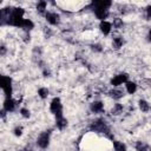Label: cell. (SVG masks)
<instances>
[{
  "label": "cell",
  "instance_id": "18",
  "mask_svg": "<svg viewBox=\"0 0 151 151\" xmlns=\"http://www.w3.org/2000/svg\"><path fill=\"white\" fill-rule=\"evenodd\" d=\"M138 106H139V109H140L143 112H147V111L150 110V104H149L146 100H144V99H140V100L138 101Z\"/></svg>",
  "mask_w": 151,
  "mask_h": 151
},
{
  "label": "cell",
  "instance_id": "14",
  "mask_svg": "<svg viewBox=\"0 0 151 151\" xmlns=\"http://www.w3.org/2000/svg\"><path fill=\"white\" fill-rule=\"evenodd\" d=\"M55 126H57L59 130H64V129L67 126V119H66L65 117L57 118V119H55Z\"/></svg>",
  "mask_w": 151,
  "mask_h": 151
},
{
  "label": "cell",
  "instance_id": "20",
  "mask_svg": "<svg viewBox=\"0 0 151 151\" xmlns=\"http://www.w3.org/2000/svg\"><path fill=\"white\" fill-rule=\"evenodd\" d=\"M123 105L120 104V103H116L114 105H113V107H112V113L113 114H119V113H122L123 112Z\"/></svg>",
  "mask_w": 151,
  "mask_h": 151
},
{
  "label": "cell",
  "instance_id": "17",
  "mask_svg": "<svg viewBox=\"0 0 151 151\" xmlns=\"http://www.w3.org/2000/svg\"><path fill=\"white\" fill-rule=\"evenodd\" d=\"M123 45H124V39H123L122 37H116V38H113L112 46H113L114 48H120Z\"/></svg>",
  "mask_w": 151,
  "mask_h": 151
},
{
  "label": "cell",
  "instance_id": "13",
  "mask_svg": "<svg viewBox=\"0 0 151 151\" xmlns=\"http://www.w3.org/2000/svg\"><path fill=\"white\" fill-rule=\"evenodd\" d=\"M125 90H126L127 93L133 94V93L137 91V84L133 83V81H129V80H127V81L125 83Z\"/></svg>",
  "mask_w": 151,
  "mask_h": 151
},
{
  "label": "cell",
  "instance_id": "8",
  "mask_svg": "<svg viewBox=\"0 0 151 151\" xmlns=\"http://www.w3.org/2000/svg\"><path fill=\"white\" fill-rule=\"evenodd\" d=\"M94 15L97 17V19H99L100 21L106 20V18L109 17V11L107 9H101V8H93Z\"/></svg>",
  "mask_w": 151,
  "mask_h": 151
},
{
  "label": "cell",
  "instance_id": "9",
  "mask_svg": "<svg viewBox=\"0 0 151 151\" xmlns=\"http://www.w3.org/2000/svg\"><path fill=\"white\" fill-rule=\"evenodd\" d=\"M90 110L93 112V113H99L104 110V104L100 101V100H94L93 103H91L90 105Z\"/></svg>",
  "mask_w": 151,
  "mask_h": 151
},
{
  "label": "cell",
  "instance_id": "7",
  "mask_svg": "<svg viewBox=\"0 0 151 151\" xmlns=\"http://www.w3.org/2000/svg\"><path fill=\"white\" fill-rule=\"evenodd\" d=\"M99 29H100V32H101L103 34L107 35V34H110L111 31H112V24H111L110 21H107V20L100 21V24H99Z\"/></svg>",
  "mask_w": 151,
  "mask_h": 151
},
{
  "label": "cell",
  "instance_id": "6",
  "mask_svg": "<svg viewBox=\"0 0 151 151\" xmlns=\"http://www.w3.org/2000/svg\"><path fill=\"white\" fill-rule=\"evenodd\" d=\"M45 19L51 25H58L59 21H60V17H59L58 13H55V12H48V11L45 14Z\"/></svg>",
  "mask_w": 151,
  "mask_h": 151
},
{
  "label": "cell",
  "instance_id": "3",
  "mask_svg": "<svg viewBox=\"0 0 151 151\" xmlns=\"http://www.w3.org/2000/svg\"><path fill=\"white\" fill-rule=\"evenodd\" d=\"M50 140H51V132L50 131L41 132L37 138V145L40 149H46L50 145Z\"/></svg>",
  "mask_w": 151,
  "mask_h": 151
},
{
  "label": "cell",
  "instance_id": "5",
  "mask_svg": "<svg viewBox=\"0 0 151 151\" xmlns=\"http://www.w3.org/2000/svg\"><path fill=\"white\" fill-rule=\"evenodd\" d=\"M127 81V74L126 73H120V74H117L114 76L112 79H111V85L113 87H119L120 85L125 84Z\"/></svg>",
  "mask_w": 151,
  "mask_h": 151
},
{
  "label": "cell",
  "instance_id": "11",
  "mask_svg": "<svg viewBox=\"0 0 151 151\" xmlns=\"http://www.w3.org/2000/svg\"><path fill=\"white\" fill-rule=\"evenodd\" d=\"M109 93H110V97L113 99H120L124 97V91L118 87H113V90H111Z\"/></svg>",
  "mask_w": 151,
  "mask_h": 151
},
{
  "label": "cell",
  "instance_id": "1",
  "mask_svg": "<svg viewBox=\"0 0 151 151\" xmlns=\"http://www.w3.org/2000/svg\"><path fill=\"white\" fill-rule=\"evenodd\" d=\"M1 88L5 98H12L13 94V81L9 76H1Z\"/></svg>",
  "mask_w": 151,
  "mask_h": 151
},
{
  "label": "cell",
  "instance_id": "15",
  "mask_svg": "<svg viewBox=\"0 0 151 151\" xmlns=\"http://www.w3.org/2000/svg\"><path fill=\"white\" fill-rule=\"evenodd\" d=\"M37 11L45 15L46 12H47V2L46 1H39L37 4Z\"/></svg>",
  "mask_w": 151,
  "mask_h": 151
},
{
  "label": "cell",
  "instance_id": "21",
  "mask_svg": "<svg viewBox=\"0 0 151 151\" xmlns=\"http://www.w3.org/2000/svg\"><path fill=\"white\" fill-rule=\"evenodd\" d=\"M20 114H21L24 118H29V116H31V112H29V110H28V109H26V107H22V109H20Z\"/></svg>",
  "mask_w": 151,
  "mask_h": 151
},
{
  "label": "cell",
  "instance_id": "26",
  "mask_svg": "<svg viewBox=\"0 0 151 151\" xmlns=\"http://www.w3.org/2000/svg\"><path fill=\"white\" fill-rule=\"evenodd\" d=\"M147 39H149V41H151V29H150L149 33H147Z\"/></svg>",
  "mask_w": 151,
  "mask_h": 151
},
{
  "label": "cell",
  "instance_id": "25",
  "mask_svg": "<svg viewBox=\"0 0 151 151\" xmlns=\"http://www.w3.org/2000/svg\"><path fill=\"white\" fill-rule=\"evenodd\" d=\"M145 13H146V18H147V19H151V5L146 7Z\"/></svg>",
  "mask_w": 151,
  "mask_h": 151
},
{
  "label": "cell",
  "instance_id": "19",
  "mask_svg": "<svg viewBox=\"0 0 151 151\" xmlns=\"http://www.w3.org/2000/svg\"><path fill=\"white\" fill-rule=\"evenodd\" d=\"M48 94H50V91H48L47 87H40V88L38 90V96H39L41 99H46V98L48 97Z\"/></svg>",
  "mask_w": 151,
  "mask_h": 151
},
{
  "label": "cell",
  "instance_id": "23",
  "mask_svg": "<svg viewBox=\"0 0 151 151\" xmlns=\"http://www.w3.org/2000/svg\"><path fill=\"white\" fill-rule=\"evenodd\" d=\"M13 133L15 137H20L22 134V127L21 126H17L14 130H13Z\"/></svg>",
  "mask_w": 151,
  "mask_h": 151
},
{
  "label": "cell",
  "instance_id": "10",
  "mask_svg": "<svg viewBox=\"0 0 151 151\" xmlns=\"http://www.w3.org/2000/svg\"><path fill=\"white\" fill-rule=\"evenodd\" d=\"M91 5L93 6V8H101V9H107L112 6V2L111 1H94V2H91Z\"/></svg>",
  "mask_w": 151,
  "mask_h": 151
},
{
  "label": "cell",
  "instance_id": "2",
  "mask_svg": "<svg viewBox=\"0 0 151 151\" xmlns=\"http://www.w3.org/2000/svg\"><path fill=\"white\" fill-rule=\"evenodd\" d=\"M50 111L54 114V117L64 116V113H63V104H61V100L58 97L52 99V101L50 104Z\"/></svg>",
  "mask_w": 151,
  "mask_h": 151
},
{
  "label": "cell",
  "instance_id": "12",
  "mask_svg": "<svg viewBox=\"0 0 151 151\" xmlns=\"http://www.w3.org/2000/svg\"><path fill=\"white\" fill-rule=\"evenodd\" d=\"M34 27V24H33V21L31 20V19H24V21H22V24H21V27L20 28H22L25 32H29L32 28Z\"/></svg>",
  "mask_w": 151,
  "mask_h": 151
},
{
  "label": "cell",
  "instance_id": "16",
  "mask_svg": "<svg viewBox=\"0 0 151 151\" xmlns=\"http://www.w3.org/2000/svg\"><path fill=\"white\" fill-rule=\"evenodd\" d=\"M113 149L114 151H126V145L123 142L113 140Z\"/></svg>",
  "mask_w": 151,
  "mask_h": 151
},
{
  "label": "cell",
  "instance_id": "4",
  "mask_svg": "<svg viewBox=\"0 0 151 151\" xmlns=\"http://www.w3.org/2000/svg\"><path fill=\"white\" fill-rule=\"evenodd\" d=\"M17 105H18V100H15L13 98H5L4 104H2V109L7 113H9V112H13L17 109Z\"/></svg>",
  "mask_w": 151,
  "mask_h": 151
},
{
  "label": "cell",
  "instance_id": "24",
  "mask_svg": "<svg viewBox=\"0 0 151 151\" xmlns=\"http://www.w3.org/2000/svg\"><path fill=\"white\" fill-rule=\"evenodd\" d=\"M91 47H92V50H93V51H96V52H101V50H103V48H101V46H100L99 44H93Z\"/></svg>",
  "mask_w": 151,
  "mask_h": 151
},
{
  "label": "cell",
  "instance_id": "22",
  "mask_svg": "<svg viewBox=\"0 0 151 151\" xmlns=\"http://www.w3.org/2000/svg\"><path fill=\"white\" fill-rule=\"evenodd\" d=\"M122 26H123V21H122V19H119V18L113 19V27L119 28V27H122Z\"/></svg>",
  "mask_w": 151,
  "mask_h": 151
}]
</instances>
